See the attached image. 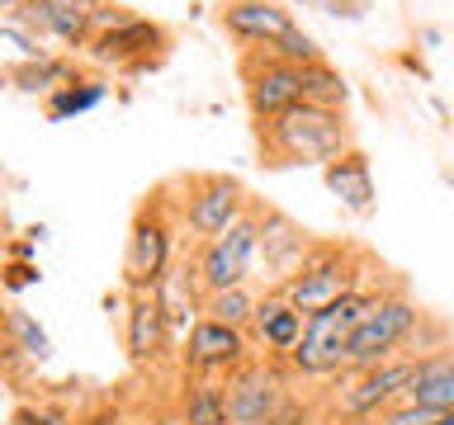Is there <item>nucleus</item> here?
I'll list each match as a JSON object with an SVG mask.
<instances>
[{
  "label": "nucleus",
  "mask_w": 454,
  "mask_h": 425,
  "mask_svg": "<svg viewBox=\"0 0 454 425\" xmlns=\"http://www.w3.org/2000/svg\"><path fill=\"white\" fill-rule=\"evenodd\" d=\"M255 128V151H261L265 170H289V166H326L340 151L355 147V128L346 109L326 104H294Z\"/></svg>",
  "instance_id": "obj_1"
},
{
  "label": "nucleus",
  "mask_w": 454,
  "mask_h": 425,
  "mask_svg": "<svg viewBox=\"0 0 454 425\" xmlns=\"http://www.w3.org/2000/svg\"><path fill=\"white\" fill-rule=\"evenodd\" d=\"M379 293L383 289H374V283H360V289L340 293L336 303L312 312L303 326V340L289 354V374L294 378H336L346 368V345H350L355 326L364 321V312L374 307Z\"/></svg>",
  "instance_id": "obj_3"
},
{
  "label": "nucleus",
  "mask_w": 454,
  "mask_h": 425,
  "mask_svg": "<svg viewBox=\"0 0 454 425\" xmlns=\"http://www.w3.org/2000/svg\"><path fill=\"white\" fill-rule=\"evenodd\" d=\"M218 28L241 48L275 52L289 34H298V19L284 0H218Z\"/></svg>",
  "instance_id": "obj_13"
},
{
  "label": "nucleus",
  "mask_w": 454,
  "mask_h": 425,
  "mask_svg": "<svg viewBox=\"0 0 454 425\" xmlns=\"http://www.w3.org/2000/svg\"><path fill=\"white\" fill-rule=\"evenodd\" d=\"M303 326H308V317L289 303V298H284L279 289H265L261 303H255V312H251L247 336H251L255 354L289 364V354L298 350V340H303Z\"/></svg>",
  "instance_id": "obj_16"
},
{
  "label": "nucleus",
  "mask_w": 454,
  "mask_h": 425,
  "mask_svg": "<svg viewBox=\"0 0 454 425\" xmlns=\"http://www.w3.org/2000/svg\"><path fill=\"white\" fill-rule=\"evenodd\" d=\"M298 76H303V99L308 104H326V109H346L350 104V85H346V76H340L332 62L298 66Z\"/></svg>",
  "instance_id": "obj_22"
},
{
  "label": "nucleus",
  "mask_w": 454,
  "mask_h": 425,
  "mask_svg": "<svg viewBox=\"0 0 454 425\" xmlns=\"http://www.w3.org/2000/svg\"><path fill=\"white\" fill-rule=\"evenodd\" d=\"M364 279H369V269H364V255L355 246H346V241H312L303 265L279 283V293L289 298L303 317H312L317 307L336 303L340 293L360 289Z\"/></svg>",
  "instance_id": "obj_6"
},
{
  "label": "nucleus",
  "mask_w": 454,
  "mask_h": 425,
  "mask_svg": "<svg viewBox=\"0 0 454 425\" xmlns=\"http://www.w3.org/2000/svg\"><path fill=\"white\" fill-rule=\"evenodd\" d=\"M322 180H326V189L355 212V218H374L379 194H374V166H369L364 147H350V151H340L336 161H326Z\"/></svg>",
  "instance_id": "obj_18"
},
{
  "label": "nucleus",
  "mask_w": 454,
  "mask_h": 425,
  "mask_svg": "<svg viewBox=\"0 0 454 425\" xmlns=\"http://www.w3.org/2000/svg\"><path fill=\"white\" fill-rule=\"evenodd\" d=\"M411 368H417V359H411V354H397V359H383L374 368H360V374H336L346 388H340L332 416H369L374 421L379 411H388L393 402L407 397Z\"/></svg>",
  "instance_id": "obj_11"
},
{
  "label": "nucleus",
  "mask_w": 454,
  "mask_h": 425,
  "mask_svg": "<svg viewBox=\"0 0 454 425\" xmlns=\"http://www.w3.org/2000/svg\"><path fill=\"white\" fill-rule=\"evenodd\" d=\"M176 236H184L176 218V194H170V180H161L133 208V222H128V251H123V274H119L123 293H152L170 274V265L180 260Z\"/></svg>",
  "instance_id": "obj_2"
},
{
  "label": "nucleus",
  "mask_w": 454,
  "mask_h": 425,
  "mask_svg": "<svg viewBox=\"0 0 454 425\" xmlns=\"http://www.w3.org/2000/svg\"><path fill=\"white\" fill-rule=\"evenodd\" d=\"M322 425H374L369 416H326Z\"/></svg>",
  "instance_id": "obj_26"
},
{
  "label": "nucleus",
  "mask_w": 454,
  "mask_h": 425,
  "mask_svg": "<svg viewBox=\"0 0 454 425\" xmlns=\"http://www.w3.org/2000/svg\"><path fill=\"white\" fill-rule=\"evenodd\" d=\"M208 425H227V421H208Z\"/></svg>",
  "instance_id": "obj_28"
},
{
  "label": "nucleus",
  "mask_w": 454,
  "mask_h": 425,
  "mask_svg": "<svg viewBox=\"0 0 454 425\" xmlns=\"http://www.w3.org/2000/svg\"><path fill=\"white\" fill-rule=\"evenodd\" d=\"M170 28L156 24V19H142V14H128L123 24H109L90 34L85 42V57H90L95 66H114L123 71V76H147L156 71L170 57Z\"/></svg>",
  "instance_id": "obj_7"
},
{
  "label": "nucleus",
  "mask_w": 454,
  "mask_h": 425,
  "mask_svg": "<svg viewBox=\"0 0 454 425\" xmlns=\"http://www.w3.org/2000/svg\"><path fill=\"white\" fill-rule=\"evenodd\" d=\"M38 279H43V274H38V265H28V260L0 269V289H34Z\"/></svg>",
  "instance_id": "obj_25"
},
{
  "label": "nucleus",
  "mask_w": 454,
  "mask_h": 425,
  "mask_svg": "<svg viewBox=\"0 0 454 425\" xmlns=\"http://www.w3.org/2000/svg\"><path fill=\"white\" fill-rule=\"evenodd\" d=\"M237 76H241V95H247L251 123H265L284 109L303 104V76H298V66L275 57L270 48H241Z\"/></svg>",
  "instance_id": "obj_10"
},
{
  "label": "nucleus",
  "mask_w": 454,
  "mask_h": 425,
  "mask_svg": "<svg viewBox=\"0 0 454 425\" xmlns=\"http://www.w3.org/2000/svg\"><path fill=\"white\" fill-rule=\"evenodd\" d=\"M90 0H14V24H24L38 38H57L67 48H85L95 34Z\"/></svg>",
  "instance_id": "obj_17"
},
{
  "label": "nucleus",
  "mask_w": 454,
  "mask_h": 425,
  "mask_svg": "<svg viewBox=\"0 0 454 425\" xmlns=\"http://www.w3.org/2000/svg\"><path fill=\"white\" fill-rule=\"evenodd\" d=\"M123 350L133 368H156L170 359L176 336H170L161 293H128V312H123Z\"/></svg>",
  "instance_id": "obj_15"
},
{
  "label": "nucleus",
  "mask_w": 454,
  "mask_h": 425,
  "mask_svg": "<svg viewBox=\"0 0 454 425\" xmlns=\"http://www.w3.org/2000/svg\"><path fill=\"white\" fill-rule=\"evenodd\" d=\"M403 402H417L426 411H454V345H440L431 354H417V368H411L407 397Z\"/></svg>",
  "instance_id": "obj_19"
},
{
  "label": "nucleus",
  "mask_w": 454,
  "mask_h": 425,
  "mask_svg": "<svg viewBox=\"0 0 454 425\" xmlns=\"http://www.w3.org/2000/svg\"><path fill=\"white\" fill-rule=\"evenodd\" d=\"M247 359H255V345L247 331L223 326L213 317H199L194 331L180 340V368L184 374H204V378H227L232 368H241Z\"/></svg>",
  "instance_id": "obj_12"
},
{
  "label": "nucleus",
  "mask_w": 454,
  "mask_h": 425,
  "mask_svg": "<svg viewBox=\"0 0 454 425\" xmlns=\"http://www.w3.org/2000/svg\"><path fill=\"white\" fill-rule=\"evenodd\" d=\"M109 99V81L105 76H81L76 81H67V85H57V90L43 99V113H48L52 123H67V119H76V113H90L99 109Z\"/></svg>",
  "instance_id": "obj_21"
},
{
  "label": "nucleus",
  "mask_w": 454,
  "mask_h": 425,
  "mask_svg": "<svg viewBox=\"0 0 454 425\" xmlns=\"http://www.w3.org/2000/svg\"><path fill=\"white\" fill-rule=\"evenodd\" d=\"M308 246H312V232H303L289 212L261 204V241H255V269L251 274H261L265 289H279V283L303 265Z\"/></svg>",
  "instance_id": "obj_14"
},
{
  "label": "nucleus",
  "mask_w": 454,
  "mask_h": 425,
  "mask_svg": "<svg viewBox=\"0 0 454 425\" xmlns=\"http://www.w3.org/2000/svg\"><path fill=\"white\" fill-rule=\"evenodd\" d=\"M426 321V312L407 298L403 283L383 289L374 298V307L364 312V321L355 326L350 345H346V368L340 374H360V368H374L383 359H397V354H411L417 359V326Z\"/></svg>",
  "instance_id": "obj_5"
},
{
  "label": "nucleus",
  "mask_w": 454,
  "mask_h": 425,
  "mask_svg": "<svg viewBox=\"0 0 454 425\" xmlns=\"http://www.w3.org/2000/svg\"><path fill=\"white\" fill-rule=\"evenodd\" d=\"M440 425H454V411H445V416H440Z\"/></svg>",
  "instance_id": "obj_27"
},
{
  "label": "nucleus",
  "mask_w": 454,
  "mask_h": 425,
  "mask_svg": "<svg viewBox=\"0 0 454 425\" xmlns=\"http://www.w3.org/2000/svg\"><path fill=\"white\" fill-rule=\"evenodd\" d=\"M255 303H261V293L247 289V283H237V289H223V293H208V298H204V317L223 321V326H237V331H247Z\"/></svg>",
  "instance_id": "obj_23"
},
{
  "label": "nucleus",
  "mask_w": 454,
  "mask_h": 425,
  "mask_svg": "<svg viewBox=\"0 0 454 425\" xmlns=\"http://www.w3.org/2000/svg\"><path fill=\"white\" fill-rule=\"evenodd\" d=\"M289 364L279 359H265L255 354L241 368L223 378L227 388V425H275L279 421V406L289 402Z\"/></svg>",
  "instance_id": "obj_8"
},
{
  "label": "nucleus",
  "mask_w": 454,
  "mask_h": 425,
  "mask_svg": "<svg viewBox=\"0 0 454 425\" xmlns=\"http://www.w3.org/2000/svg\"><path fill=\"white\" fill-rule=\"evenodd\" d=\"M255 241H261V198H255V208L237 227H227L223 236L204 241V246H190L194 279H199V289H204V298L208 293H223V289H237V283L251 279V269H255Z\"/></svg>",
  "instance_id": "obj_9"
},
{
  "label": "nucleus",
  "mask_w": 454,
  "mask_h": 425,
  "mask_svg": "<svg viewBox=\"0 0 454 425\" xmlns=\"http://www.w3.org/2000/svg\"><path fill=\"white\" fill-rule=\"evenodd\" d=\"M10 331H14V340H20V350H24V359H48L52 354V340H48V331L28 317L24 307H14L10 303Z\"/></svg>",
  "instance_id": "obj_24"
},
{
  "label": "nucleus",
  "mask_w": 454,
  "mask_h": 425,
  "mask_svg": "<svg viewBox=\"0 0 454 425\" xmlns=\"http://www.w3.org/2000/svg\"><path fill=\"white\" fill-rule=\"evenodd\" d=\"M76 76H81L76 57H34V62L24 57L20 66H10V71H5V81L14 85V90L43 95V99H48L57 85H67V81H76Z\"/></svg>",
  "instance_id": "obj_20"
},
{
  "label": "nucleus",
  "mask_w": 454,
  "mask_h": 425,
  "mask_svg": "<svg viewBox=\"0 0 454 425\" xmlns=\"http://www.w3.org/2000/svg\"><path fill=\"white\" fill-rule=\"evenodd\" d=\"M170 194H176V218H180V232L190 236V246H204V241L223 236L227 227H237L255 208L247 184L237 175H223V170L176 175L170 180Z\"/></svg>",
  "instance_id": "obj_4"
}]
</instances>
